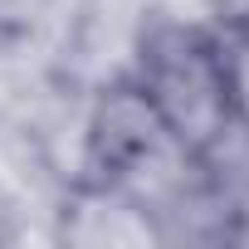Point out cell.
<instances>
[{"label": "cell", "mask_w": 249, "mask_h": 249, "mask_svg": "<svg viewBox=\"0 0 249 249\" xmlns=\"http://www.w3.org/2000/svg\"><path fill=\"white\" fill-rule=\"evenodd\" d=\"M132 83L147 93L166 132L196 161H210L244 122L239 69L225 35L200 25H152Z\"/></svg>", "instance_id": "6da1fadb"}]
</instances>
